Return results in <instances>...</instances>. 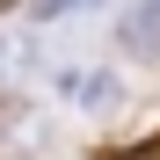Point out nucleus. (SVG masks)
I'll return each mask as SVG.
<instances>
[{"label":"nucleus","instance_id":"nucleus-3","mask_svg":"<svg viewBox=\"0 0 160 160\" xmlns=\"http://www.w3.org/2000/svg\"><path fill=\"white\" fill-rule=\"evenodd\" d=\"M88 0H37V22H58V15H80Z\"/></svg>","mask_w":160,"mask_h":160},{"label":"nucleus","instance_id":"nucleus-5","mask_svg":"<svg viewBox=\"0 0 160 160\" xmlns=\"http://www.w3.org/2000/svg\"><path fill=\"white\" fill-rule=\"evenodd\" d=\"M0 8H15V0H0Z\"/></svg>","mask_w":160,"mask_h":160},{"label":"nucleus","instance_id":"nucleus-4","mask_svg":"<svg viewBox=\"0 0 160 160\" xmlns=\"http://www.w3.org/2000/svg\"><path fill=\"white\" fill-rule=\"evenodd\" d=\"M124 160H160V138H146V146H131Z\"/></svg>","mask_w":160,"mask_h":160},{"label":"nucleus","instance_id":"nucleus-2","mask_svg":"<svg viewBox=\"0 0 160 160\" xmlns=\"http://www.w3.org/2000/svg\"><path fill=\"white\" fill-rule=\"evenodd\" d=\"M29 73V44H0V80H22Z\"/></svg>","mask_w":160,"mask_h":160},{"label":"nucleus","instance_id":"nucleus-1","mask_svg":"<svg viewBox=\"0 0 160 160\" xmlns=\"http://www.w3.org/2000/svg\"><path fill=\"white\" fill-rule=\"evenodd\" d=\"M117 44L131 51V58H160V0H124Z\"/></svg>","mask_w":160,"mask_h":160}]
</instances>
